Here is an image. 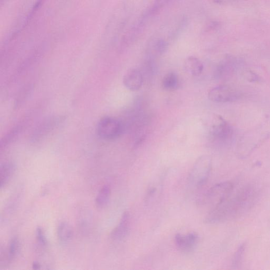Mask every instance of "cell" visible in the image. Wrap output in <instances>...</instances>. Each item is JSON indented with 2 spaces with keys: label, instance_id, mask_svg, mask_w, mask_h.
<instances>
[{
  "label": "cell",
  "instance_id": "44dd1931",
  "mask_svg": "<svg viewBox=\"0 0 270 270\" xmlns=\"http://www.w3.org/2000/svg\"><path fill=\"white\" fill-rule=\"evenodd\" d=\"M218 4H225L231 2L232 0H215Z\"/></svg>",
  "mask_w": 270,
  "mask_h": 270
},
{
  "label": "cell",
  "instance_id": "277c9868",
  "mask_svg": "<svg viewBox=\"0 0 270 270\" xmlns=\"http://www.w3.org/2000/svg\"><path fill=\"white\" fill-rule=\"evenodd\" d=\"M209 134L212 141L219 145H227L232 140L233 129L222 117L218 116L213 122Z\"/></svg>",
  "mask_w": 270,
  "mask_h": 270
},
{
  "label": "cell",
  "instance_id": "9c48e42d",
  "mask_svg": "<svg viewBox=\"0 0 270 270\" xmlns=\"http://www.w3.org/2000/svg\"><path fill=\"white\" fill-rule=\"evenodd\" d=\"M130 228V216L127 212L122 215L117 225L111 233V238L113 241H120L124 240L128 234Z\"/></svg>",
  "mask_w": 270,
  "mask_h": 270
},
{
  "label": "cell",
  "instance_id": "ba28073f",
  "mask_svg": "<svg viewBox=\"0 0 270 270\" xmlns=\"http://www.w3.org/2000/svg\"><path fill=\"white\" fill-rule=\"evenodd\" d=\"M144 78L140 70L136 68L129 69L123 78V84L129 91L135 92L140 90L143 84Z\"/></svg>",
  "mask_w": 270,
  "mask_h": 270
},
{
  "label": "cell",
  "instance_id": "5bb4252c",
  "mask_svg": "<svg viewBox=\"0 0 270 270\" xmlns=\"http://www.w3.org/2000/svg\"><path fill=\"white\" fill-rule=\"evenodd\" d=\"M178 78L176 73L170 71L166 73L163 77L162 86L163 89L167 91H174L178 87Z\"/></svg>",
  "mask_w": 270,
  "mask_h": 270
},
{
  "label": "cell",
  "instance_id": "30bf717a",
  "mask_svg": "<svg viewBox=\"0 0 270 270\" xmlns=\"http://www.w3.org/2000/svg\"><path fill=\"white\" fill-rule=\"evenodd\" d=\"M237 65V61L232 57H227L220 61L218 64L216 71V76L217 78L223 79L234 71Z\"/></svg>",
  "mask_w": 270,
  "mask_h": 270
},
{
  "label": "cell",
  "instance_id": "8fae6325",
  "mask_svg": "<svg viewBox=\"0 0 270 270\" xmlns=\"http://www.w3.org/2000/svg\"><path fill=\"white\" fill-rule=\"evenodd\" d=\"M186 71L193 76H199L204 70V65L198 58L195 56H190L184 63Z\"/></svg>",
  "mask_w": 270,
  "mask_h": 270
},
{
  "label": "cell",
  "instance_id": "ffe728a7",
  "mask_svg": "<svg viewBox=\"0 0 270 270\" xmlns=\"http://www.w3.org/2000/svg\"><path fill=\"white\" fill-rule=\"evenodd\" d=\"M41 267H42V266L37 261H35L32 264V268L33 269L35 270H39L41 269Z\"/></svg>",
  "mask_w": 270,
  "mask_h": 270
},
{
  "label": "cell",
  "instance_id": "5b68a950",
  "mask_svg": "<svg viewBox=\"0 0 270 270\" xmlns=\"http://www.w3.org/2000/svg\"><path fill=\"white\" fill-rule=\"evenodd\" d=\"M209 99L214 103H226L236 102L240 99L241 93L226 85H219L210 90Z\"/></svg>",
  "mask_w": 270,
  "mask_h": 270
},
{
  "label": "cell",
  "instance_id": "3957f363",
  "mask_svg": "<svg viewBox=\"0 0 270 270\" xmlns=\"http://www.w3.org/2000/svg\"><path fill=\"white\" fill-rule=\"evenodd\" d=\"M124 125L119 120L110 116L102 118L98 122L97 132L103 140L112 141L118 138L123 132Z\"/></svg>",
  "mask_w": 270,
  "mask_h": 270
},
{
  "label": "cell",
  "instance_id": "7c38bea8",
  "mask_svg": "<svg viewBox=\"0 0 270 270\" xmlns=\"http://www.w3.org/2000/svg\"><path fill=\"white\" fill-rule=\"evenodd\" d=\"M15 171V166L11 162H5L0 167V187H5L10 181Z\"/></svg>",
  "mask_w": 270,
  "mask_h": 270
},
{
  "label": "cell",
  "instance_id": "8992f818",
  "mask_svg": "<svg viewBox=\"0 0 270 270\" xmlns=\"http://www.w3.org/2000/svg\"><path fill=\"white\" fill-rule=\"evenodd\" d=\"M234 187V185L231 182L217 184L209 190L204 201L212 209L221 202L232 192Z\"/></svg>",
  "mask_w": 270,
  "mask_h": 270
},
{
  "label": "cell",
  "instance_id": "2e32d148",
  "mask_svg": "<svg viewBox=\"0 0 270 270\" xmlns=\"http://www.w3.org/2000/svg\"><path fill=\"white\" fill-rule=\"evenodd\" d=\"M20 242L17 238L14 237L11 240L9 250H8L7 259L8 262L12 261L18 255L20 251Z\"/></svg>",
  "mask_w": 270,
  "mask_h": 270
},
{
  "label": "cell",
  "instance_id": "52a82bcc",
  "mask_svg": "<svg viewBox=\"0 0 270 270\" xmlns=\"http://www.w3.org/2000/svg\"><path fill=\"white\" fill-rule=\"evenodd\" d=\"M199 241V236L195 232L186 234H177L175 236V243L177 248L184 253L192 252L196 247Z\"/></svg>",
  "mask_w": 270,
  "mask_h": 270
},
{
  "label": "cell",
  "instance_id": "4fadbf2b",
  "mask_svg": "<svg viewBox=\"0 0 270 270\" xmlns=\"http://www.w3.org/2000/svg\"><path fill=\"white\" fill-rule=\"evenodd\" d=\"M57 235L61 243H67L72 239L73 231L69 224L62 222L59 224L57 228Z\"/></svg>",
  "mask_w": 270,
  "mask_h": 270
},
{
  "label": "cell",
  "instance_id": "9a60e30c",
  "mask_svg": "<svg viewBox=\"0 0 270 270\" xmlns=\"http://www.w3.org/2000/svg\"><path fill=\"white\" fill-rule=\"evenodd\" d=\"M111 189L109 185H104L98 192L96 200V205L98 208L103 209L108 205L110 198Z\"/></svg>",
  "mask_w": 270,
  "mask_h": 270
},
{
  "label": "cell",
  "instance_id": "7a4b0ae2",
  "mask_svg": "<svg viewBox=\"0 0 270 270\" xmlns=\"http://www.w3.org/2000/svg\"><path fill=\"white\" fill-rule=\"evenodd\" d=\"M212 168L211 159L208 155H202L196 160L189 176L190 186L198 188L205 184Z\"/></svg>",
  "mask_w": 270,
  "mask_h": 270
},
{
  "label": "cell",
  "instance_id": "6da1fadb",
  "mask_svg": "<svg viewBox=\"0 0 270 270\" xmlns=\"http://www.w3.org/2000/svg\"><path fill=\"white\" fill-rule=\"evenodd\" d=\"M257 197L254 186L245 185L232 192L216 206L210 211L206 222L217 223L240 216L253 205Z\"/></svg>",
  "mask_w": 270,
  "mask_h": 270
},
{
  "label": "cell",
  "instance_id": "ac0fdd59",
  "mask_svg": "<svg viewBox=\"0 0 270 270\" xmlns=\"http://www.w3.org/2000/svg\"><path fill=\"white\" fill-rule=\"evenodd\" d=\"M245 249V244H242L241 246L236 251L233 259L232 265L236 268L240 266L242 259L243 258V255L244 251Z\"/></svg>",
  "mask_w": 270,
  "mask_h": 270
},
{
  "label": "cell",
  "instance_id": "e0dca14e",
  "mask_svg": "<svg viewBox=\"0 0 270 270\" xmlns=\"http://www.w3.org/2000/svg\"><path fill=\"white\" fill-rule=\"evenodd\" d=\"M172 0H156L148 11L151 16L156 15Z\"/></svg>",
  "mask_w": 270,
  "mask_h": 270
},
{
  "label": "cell",
  "instance_id": "d6986e66",
  "mask_svg": "<svg viewBox=\"0 0 270 270\" xmlns=\"http://www.w3.org/2000/svg\"><path fill=\"white\" fill-rule=\"evenodd\" d=\"M36 238L38 242L42 245L43 247H46L47 245V240L46 235L42 227H38L36 229Z\"/></svg>",
  "mask_w": 270,
  "mask_h": 270
}]
</instances>
